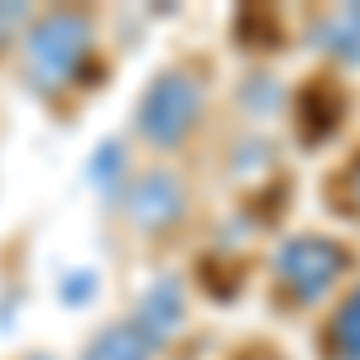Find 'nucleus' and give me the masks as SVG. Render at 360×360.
Masks as SVG:
<instances>
[{
    "mask_svg": "<svg viewBox=\"0 0 360 360\" xmlns=\"http://www.w3.org/2000/svg\"><path fill=\"white\" fill-rule=\"evenodd\" d=\"M298 111H303V135L307 139H322L336 130V96L327 86H307L298 96Z\"/></svg>",
    "mask_w": 360,
    "mask_h": 360,
    "instance_id": "1a4fd4ad",
    "label": "nucleus"
},
{
    "mask_svg": "<svg viewBox=\"0 0 360 360\" xmlns=\"http://www.w3.org/2000/svg\"><path fill=\"white\" fill-rule=\"evenodd\" d=\"M82 360H154V341L139 332L135 322H115L86 346Z\"/></svg>",
    "mask_w": 360,
    "mask_h": 360,
    "instance_id": "0eeeda50",
    "label": "nucleus"
},
{
    "mask_svg": "<svg viewBox=\"0 0 360 360\" xmlns=\"http://www.w3.org/2000/svg\"><path fill=\"white\" fill-rule=\"evenodd\" d=\"M86 288H91V278H86V274H77L72 283H68V288H63V293H68V298H82Z\"/></svg>",
    "mask_w": 360,
    "mask_h": 360,
    "instance_id": "f8f14e48",
    "label": "nucleus"
},
{
    "mask_svg": "<svg viewBox=\"0 0 360 360\" xmlns=\"http://www.w3.org/2000/svg\"><path fill=\"white\" fill-rule=\"evenodd\" d=\"M135 327L149 336V341H164L168 332H178V327H183V288H178L173 278H159V283L139 298Z\"/></svg>",
    "mask_w": 360,
    "mask_h": 360,
    "instance_id": "39448f33",
    "label": "nucleus"
},
{
    "mask_svg": "<svg viewBox=\"0 0 360 360\" xmlns=\"http://www.w3.org/2000/svg\"><path fill=\"white\" fill-rule=\"evenodd\" d=\"M312 39L317 49H327L341 63H360V5H341V10H327L317 25H312Z\"/></svg>",
    "mask_w": 360,
    "mask_h": 360,
    "instance_id": "423d86ee",
    "label": "nucleus"
},
{
    "mask_svg": "<svg viewBox=\"0 0 360 360\" xmlns=\"http://www.w3.org/2000/svg\"><path fill=\"white\" fill-rule=\"evenodd\" d=\"M327 356L332 360H360V283L346 293V303L336 307L332 327H327Z\"/></svg>",
    "mask_w": 360,
    "mask_h": 360,
    "instance_id": "6e6552de",
    "label": "nucleus"
},
{
    "mask_svg": "<svg viewBox=\"0 0 360 360\" xmlns=\"http://www.w3.org/2000/svg\"><path fill=\"white\" fill-rule=\"evenodd\" d=\"M91 53V20L77 10H53L44 20H34L25 34V68L34 86H63L77 77V68Z\"/></svg>",
    "mask_w": 360,
    "mask_h": 360,
    "instance_id": "f257e3e1",
    "label": "nucleus"
},
{
    "mask_svg": "<svg viewBox=\"0 0 360 360\" xmlns=\"http://www.w3.org/2000/svg\"><path fill=\"white\" fill-rule=\"evenodd\" d=\"M351 197H356V212H360V159H356V168H351Z\"/></svg>",
    "mask_w": 360,
    "mask_h": 360,
    "instance_id": "ddd939ff",
    "label": "nucleus"
},
{
    "mask_svg": "<svg viewBox=\"0 0 360 360\" xmlns=\"http://www.w3.org/2000/svg\"><path fill=\"white\" fill-rule=\"evenodd\" d=\"M25 25H29V5L25 0H0V44L15 39Z\"/></svg>",
    "mask_w": 360,
    "mask_h": 360,
    "instance_id": "9d476101",
    "label": "nucleus"
},
{
    "mask_svg": "<svg viewBox=\"0 0 360 360\" xmlns=\"http://www.w3.org/2000/svg\"><path fill=\"white\" fill-rule=\"evenodd\" d=\"M125 212L139 231H164L183 217V183L173 173H139L125 193Z\"/></svg>",
    "mask_w": 360,
    "mask_h": 360,
    "instance_id": "20e7f679",
    "label": "nucleus"
},
{
    "mask_svg": "<svg viewBox=\"0 0 360 360\" xmlns=\"http://www.w3.org/2000/svg\"><path fill=\"white\" fill-rule=\"evenodd\" d=\"M29 360H49V356H29Z\"/></svg>",
    "mask_w": 360,
    "mask_h": 360,
    "instance_id": "4468645a",
    "label": "nucleus"
},
{
    "mask_svg": "<svg viewBox=\"0 0 360 360\" xmlns=\"http://www.w3.org/2000/svg\"><path fill=\"white\" fill-rule=\"evenodd\" d=\"M341 269H346V250L336 245V240H327V236H293V240H283L278 255H274L278 283H283L298 303L322 298L336 283Z\"/></svg>",
    "mask_w": 360,
    "mask_h": 360,
    "instance_id": "7ed1b4c3",
    "label": "nucleus"
},
{
    "mask_svg": "<svg viewBox=\"0 0 360 360\" xmlns=\"http://www.w3.org/2000/svg\"><path fill=\"white\" fill-rule=\"evenodd\" d=\"M197 111H202V91L188 72H164L154 77L144 101H139V135L149 144H178L188 139V130L197 125Z\"/></svg>",
    "mask_w": 360,
    "mask_h": 360,
    "instance_id": "f03ea898",
    "label": "nucleus"
},
{
    "mask_svg": "<svg viewBox=\"0 0 360 360\" xmlns=\"http://www.w3.org/2000/svg\"><path fill=\"white\" fill-rule=\"evenodd\" d=\"M120 173V144H106V149H96V164H91V178L101 183V188H111V178Z\"/></svg>",
    "mask_w": 360,
    "mask_h": 360,
    "instance_id": "9b49d317",
    "label": "nucleus"
}]
</instances>
